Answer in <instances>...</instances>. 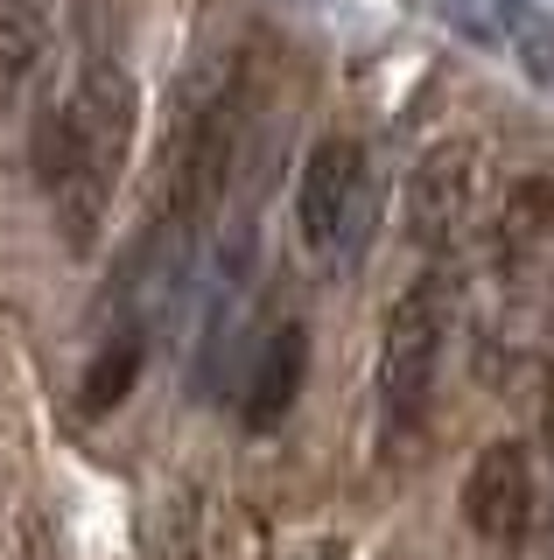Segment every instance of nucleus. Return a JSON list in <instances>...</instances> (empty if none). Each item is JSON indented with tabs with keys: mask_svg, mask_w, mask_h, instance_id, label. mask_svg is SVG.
Here are the masks:
<instances>
[{
	"mask_svg": "<svg viewBox=\"0 0 554 560\" xmlns=\"http://www.w3.org/2000/svg\"><path fill=\"white\" fill-rule=\"evenodd\" d=\"M547 232H554V175H519L506 189V210H498V253L519 259Z\"/></svg>",
	"mask_w": 554,
	"mask_h": 560,
	"instance_id": "9d476101",
	"label": "nucleus"
},
{
	"mask_svg": "<svg viewBox=\"0 0 554 560\" xmlns=\"http://www.w3.org/2000/svg\"><path fill=\"white\" fill-rule=\"evenodd\" d=\"M358 183H366V154H358L351 133H323L316 148L302 154L296 218H302V238L316 245V253L344 238V224H351V203H358Z\"/></svg>",
	"mask_w": 554,
	"mask_h": 560,
	"instance_id": "39448f33",
	"label": "nucleus"
},
{
	"mask_svg": "<svg viewBox=\"0 0 554 560\" xmlns=\"http://www.w3.org/2000/svg\"><path fill=\"white\" fill-rule=\"evenodd\" d=\"M141 364H148L141 329H119L106 350H92V364H84V378H78V413L106 420L113 407H127V393L141 385Z\"/></svg>",
	"mask_w": 554,
	"mask_h": 560,
	"instance_id": "0eeeda50",
	"label": "nucleus"
},
{
	"mask_svg": "<svg viewBox=\"0 0 554 560\" xmlns=\"http://www.w3.org/2000/svg\"><path fill=\"white\" fill-rule=\"evenodd\" d=\"M533 518V455L527 442H484L463 477V525L477 539H519Z\"/></svg>",
	"mask_w": 554,
	"mask_h": 560,
	"instance_id": "20e7f679",
	"label": "nucleus"
},
{
	"mask_svg": "<svg viewBox=\"0 0 554 560\" xmlns=\"http://www.w3.org/2000/svg\"><path fill=\"white\" fill-rule=\"evenodd\" d=\"M477 183H484V154H477V140H436V148L414 162L407 175V232L436 253V245H449L471 224V210H477Z\"/></svg>",
	"mask_w": 554,
	"mask_h": 560,
	"instance_id": "7ed1b4c3",
	"label": "nucleus"
},
{
	"mask_svg": "<svg viewBox=\"0 0 554 560\" xmlns=\"http://www.w3.org/2000/svg\"><path fill=\"white\" fill-rule=\"evenodd\" d=\"M49 22H57V0H0V105H14L22 78L36 70Z\"/></svg>",
	"mask_w": 554,
	"mask_h": 560,
	"instance_id": "6e6552de",
	"label": "nucleus"
},
{
	"mask_svg": "<svg viewBox=\"0 0 554 560\" xmlns=\"http://www.w3.org/2000/svg\"><path fill=\"white\" fill-rule=\"evenodd\" d=\"M436 358H442V280H407L386 308V337H379V407H386V420H414L428 407Z\"/></svg>",
	"mask_w": 554,
	"mask_h": 560,
	"instance_id": "f03ea898",
	"label": "nucleus"
},
{
	"mask_svg": "<svg viewBox=\"0 0 554 560\" xmlns=\"http://www.w3.org/2000/svg\"><path fill=\"white\" fill-rule=\"evenodd\" d=\"M302 378H309V329L302 323H281L267 343L253 350V372H246V428L253 434L281 428L288 407L302 399Z\"/></svg>",
	"mask_w": 554,
	"mask_h": 560,
	"instance_id": "423d86ee",
	"label": "nucleus"
},
{
	"mask_svg": "<svg viewBox=\"0 0 554 560\" xmlns=\"http://www.w3.org/2000/svg\"><path fill=\"white\" fill-rule=\"evenodd\" d=\"M407 8L436 14V22L457 28L463 43H498V14H484V0H407Z\"/></svg>",
	"mask_w": 554,
	"mask_h": 560,
	"instance_id": "f8f14e48",
	"label": "nucleus"
},
{
	"mask_svg": "<svg viewBox=\"0 0 554 560\" xmlns=\"http://www.w3.org/2000/svg\"><path fill=\"white\" fill-rule=\"evenodd\" d=\"M64 127H71V148H78V175L49 203H57V218H64L71 253H92L106 197H113L119 168H127V154H134V127H141V92H134V78L119 70L113 49L106 57H84L71 98H64Z\"/></svg>",
	"mask_w": 554,
	"mask_h": 560,
	"instance_id": "f257e3e1",
	"label": "nucleus"
},
{
	"mask_svg": "<svg viewBox=\"0 0 554 560\" xmlns=\"http://www.w3.org/2000/svg\"><path fill=\"white\" fill-rule=\"evenodd\" d=\"M189 553L197 560H267V525L246 504L211 498L197 518H189Z\"/></svg>",
	"mask_w": 554,
	"mask_h": 560,
	"instance_id": "1a4fd4ad",
	"label": "nucleus"
},
{
	"mask_svg": "<svg viewBox=\"0 0 554 560\" xmlns=\"http://www.w3.org/2000/svg\"><path fill=\"white\" fill-rule=\"evenodd\" d=\"M498 35L512 43L519 70H527L541 92H554V14L541 0H498Z\"/></svg>",
	"mask_w": 554,
	"mask_h": 560,
	"instance_id": "9b49d317",
	"label": "nucleus"
}]
</instances>
